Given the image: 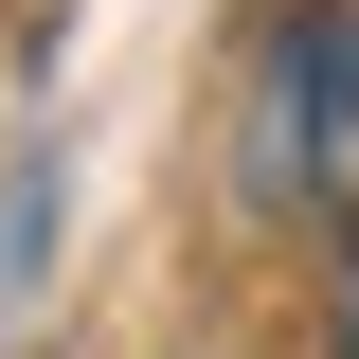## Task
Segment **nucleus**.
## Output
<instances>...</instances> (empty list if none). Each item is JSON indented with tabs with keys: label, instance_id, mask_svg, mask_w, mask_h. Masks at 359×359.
<instances>
[{
	"label": "nucleus",
	"instance_id": "f257e3e1",
	"mask_svg": "<svg viewBox=\"0 0 359 359\" xmlns=\"http://www.w3.org/2000/svg\"><path fill=\"white\" fill-rule=\"evenodd\" d=\"M252 180H269V198H359V18H341V0H287V18H269Z\"/></svg>",
	"mask_w": 359,
	"mask_h": 359
},
{
	"label": "nucleus",
	"instance_id": "f03ea898",
	"mask_svg": "<svg viewBox=\"0 0 359 359\" xmlns=\"http://www.w3.org/2000/svg\"><path fill=\"white\" fill-rule=\"evenodd\" d=\"M341 359H359V233H341Z\"/></svg>",
	"mask_w": 359,
	"mask_h": 359
}]
</instances>
